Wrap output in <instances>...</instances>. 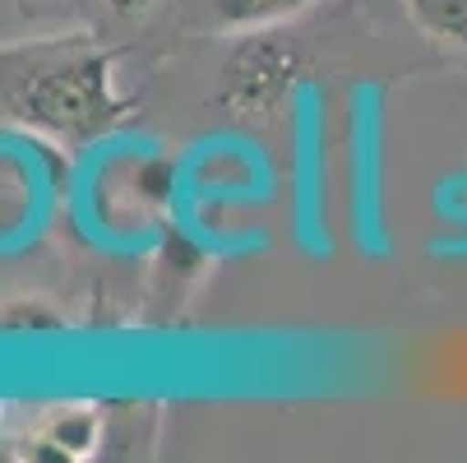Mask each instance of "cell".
<instances>
[{
	"label": "cell",
	"mask_w": 467,
	"mask_h": 463,
	"mask_svg": "<svg viewBox=\"0 0 467 463\" xmlns=\"http://www.w3.org/2000/svg\"><path fill=\"white\" fill-rule=\"evenodd\" d=\"M130 102L116 89V56L93 42H42L0 65V116L51 135L60 144H88Z\"/></svg>",
	"instance_id": "1"
},
{
	"label": "cell",
	"mask_w": 467,
	"mask_h": 463,
	"mask_svg": "<svg viewBox=\"0 0 467 463\" xmlns=\"http://www.w3.org/2000/svg\"><path fill=\"white\" fill-rule=\"evenodd\" d=\"M296 79H301V51L269 28H250L223 65L218 102L241 121H269L292 102Z\"/></svg>",
	"instance_id": "2"
},
{
	"label": "cell",
	"mask_w": 467,
	"mask_h": 463,
	"mask_svg": "<svg viewBox=\"0 0 467 463\" xmlns=\"http://www.w3.org/2000/svg\"><path fill=\"white\" fill-rule=\"evenodd\" d=\"M98 440H102V413H98V404H56L24 436V458L84 463V458L98 454Z\"/></svg>",
	"instance_id": "3"
},
{
	"label": "cell",
	"mask_w": 467,
	"mask_h": 463,
	"mask_svg": "<svg viewBox=\"0 0 467 463\" xmlns=\"http://www.w3.org/2000/svg\"><path fill=\"white\" fill-rule=\"evenodd\" d=\"M218 28L232 33H250V28H274L292 15H301L310 0H209Z\"/></svg>",
	"instance_id": "4"
},
{
	"label": "cell",
	"mask_w": 467,
	"mask_h": 463,
	"mask_svg": "<svg viewBox=\"0 0 467 463\" xmlns=\"http://www.w3.org/2000/svg\"><path fill=\"white\" fill-rule=\"evenodd\" d=\"M0 334H65V310H56L47 297H10L0 306Z\"/></svg>",
	"instance_id": "5"
},
{
	"label": "cell",
	"mask_w": 467,
	"mask_h": 463,
	"mask_svg": "<svg viewBox=\"0 0 467 463\" xmlns=\"http://www.w3.org/2000/svg\"><path fill=\"white\" fill-rule=\"evenodd\" d=\"M408 15L435 42H449V47L467 51V0H408Z\"/></svg>",
	"instance_id": "6"
},
{
	"label": "cell",
	"mask_w": 467,
	"mask_h": 463,
	"mask_svg": "<svg viewBox=\"0 0 467 463\" xmlns=\"http://www.w3.org/2000/svg\"><path fill=\"white\" fill-rule=\"evenodd\" d=\"M102 5H107L116 19H140V15L153 5V0H102Z\"/></svg>",
	"instance_id": "7"
},
{
	"label": "cell",
	"mask_w": 467,
	"mask_h": 463,
	"mask_svg": "<svg viewBox=\"0 0 467 463\" xmlns=\"http://www.w3.org/2000/svg\"><path fill=\"white\" fill-rule=\"evenodd\" d=\"M0 422H5V404H0Z\"/></svg>",
	"instance_id": "8"
}]
</instances>
